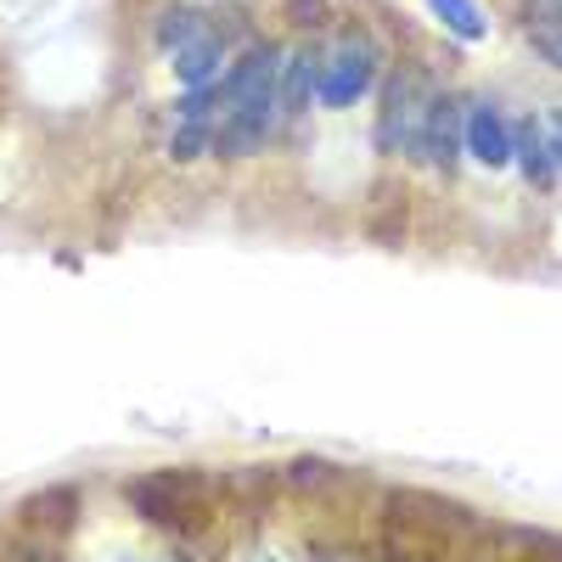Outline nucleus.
<instances>
[{"instance_id":"obj_1","label":"nucleus","mask_w":562,"mask_h":562,"mask_svg":"<svg viewBox=\"0 0 562 562\" xmlns=\"http://www.w3.org/2000/svg\"><path fill=\"white\" fill-rule=\"evenodd\" d=\"M428 102H434V85H428V74H422V68H400L383 85V119H378L383 153H411L416 147V130H422Z\"/></svg>"},{"instance_id":"obj_2","label":"nucleus","mask_w":562,"mask_h":562,"mask_svg":"<svg viewBox=\"0 0 562 562\" xmlns=\"http://www.w3.org/2000/svg\"><path fill=\"white\" fill-rule=\"evenodd\" d=\"M371 79H378V45L366 34H355L315 68V102L321 108H355L371 90Z\"/></svg>"},{"instance_id":"obj_3","label":"nucleus","mask_w":562,"mask_h":562,"mask_svg":"<svg viewBox=\"0 0 562 562\" xmlns=\"http://www.w3.org/2000/svg\"><path fill=\"white\" fill-rule=\"evenodd\" d=\"M512 158L524 164V180L535 192H557V164H562V135H557V113L524 119L512 130Z\"/></svg>"},{"instance_id":"obj_4","label":"nucleus","mask_w":562,"mask_h":562,"mask_svg":"<svg viewBox=\"0 0 562 562\" xmlns=\"http://www.w3.org/2000/svg\"><path fill=\"white\" fill-rule=\"evenodd\" d=\"M461 147L473 153L484 169H506L512 164V124L501 119L495 102H473L461 113Z\"/></svg>"},{"instance_id":"obj_5","label":"nucleus","mask_w":562,"mask_h":562,"mask_svg":"<svg viewBox=\"0 0 562 562\" xmlns=\"http://www.w3.org/2000/svg\"><path fill=\"white\" fill-rule=\"evenodd\" d=\"M416 147H422V158L439 164V169H450V164H456V153H461V113H456L445 97H434V102H428V113H422Z\"/></svg>"},{"instance_id":"obj_6","label":"nucleus","mask_w":562,"mask_h":562,"mask_svg":"<svg viewBox=\"0 0 562 562\" xmlns=\"http://www.w3.org/2000/svg\"><path fill=\"white\" fill-rule=\"evenodd\" d=\"M220 74H225V40H220V29H214V34H203V40H192V45H180V52H175V79H180L186 90L214 85Z\"/></svg>"},{"instance_id":"obj_7","label":"nucleus","mask_w":562,"mask_h":562,"mask_svg":"<svg viewBox=\"0 0 562 562\" xmlns=\"http://www.w3.org/2000/svg\"><path fill=\"white\" fill-rule=\"evenodd\" d=\"M310 97H315V63H310V52H293L276 68V113L299 119L310 108Z\"/></svg>"},{"instance_id":"obj_8","label":"nucleus","mask_w":562,"mask_h":562,"mask_svg":"<svg viewBox=\"0 0 562 562\" xmlns=\"http://www.w3.org/2000/svg\"><path fill=\"white\" fill-rule=\"evenodd\" d=\"M428 7H434V18H439L461 45H479V40L490 34V18L479 12V0H428Z\"/></svg>"},{"instance_id":"obj_9","label":"nucleus","mask_w":562,"mask_h":562,"mask_svg":"<svg viewBox=\"0 0 562 562\" xmlns=\"http://www.w3.org/2000/svg\"><path fill=\"white\" fill-rule=\"evenodd\" d=\"M203 34H214V23H209V12H198V7H175V12L158 18V45H164L169 57L180 52V45L203 40Z\"/></svg>"},{"instance_id":"obj_10","label":"nucleus","mask_w":562,"mask_h":562,"mask_svg":"<svg viewBox=\"0 0 562 562\" xmlns=\"http://www.w3.org/2000/svg\"><path fill=\"white\" fill-rule=\"evenodd\" d=\"M209 147H214V124L180 119V130H175V140H169V158H175V164H192V158H203Z\"/></svg>"},{"instance_id":"obj_11","label":"nucleus","mask_w":562,"mask_h":562,"mask_svg":"<svg viewBox=\"0 0 562 562\" xmlns=\"http://www.w3.org/2000/svg\"><path fill=\"white\" fill-rule=\"evenodd\" d=\"M524 34H529V45L540 52V63H546V68H557V63H562V45H557V23H524Z\"/></svg>"},{"instance_id":"obj_12","label":"nucleus","mask_w":562,"mask_h":562,"mask_svg":"<svg viewBox=\"0 0 562 562\" xmlns=\"http://www.w3.org/2000/svg\"><path fill=\"white\" fill-rule=\"evenodd\" d=\"M524 23H562V0H524Z\"/></svg>"},{"instance_id":"obj_13","label":"nucleus","mask_w":562,"mask_h":562,"mask_svg":"<svg viewBox=\"0 0 562 562\" xmlns=\"http://www.w3.org/2000/svg\"><path fill=\"white\" fill-rule=\"evenodd\" d=\"M315 7H321V0H293V7H288V12H293L299 23H315V18H321Z\"/></svg>"},{"instance_id":"obj_14","label":"nucleus","mask_w":562,"mask_h":562,"mask_svg":"<svg viewBox=\"0 0 562 562\" xmlns=\"http://www.w3.org/2000/svg\"><path fill=\"white\" fill-rule=\"evenodd\" d=\"M18 562H57V557H45V551H23Z\"/></svg>"}]
</instances>
